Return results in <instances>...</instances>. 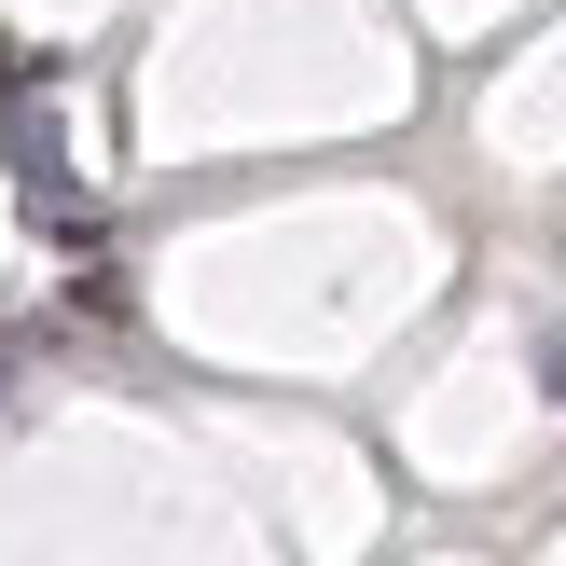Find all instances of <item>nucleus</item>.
<instances>
[{
    "label": "nucleus",
    "mask_w": 566,
    "mask_h": 566,
    "mask_svg": "<svg viewBox=\"0 0 566 566\" xmlns=\"http://www.w3.org/2000/svg\"><path fill=\"white\" fill-rule=\"evenodd\" d=\"M539 374H553V401H566V332H539Z\"/></svg>",
    "instance_id": "obj_1"
}]
</instances>
